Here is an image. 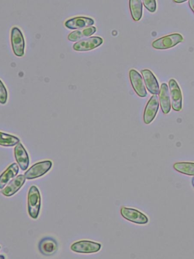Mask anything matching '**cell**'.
Instances as JSON below:
<instances>
[{"instance_id":"1","label":"cell","mask_w":194,"mask_h":259,"mask_svg":"<svg viewBox=\"0 0 194 259\" xmlns=\"http://www.w3.org/2000/svg\"><path fill=\"white\" fill-rule=\"evenodd\" d=\"M27 201L29 216L32 219H37L41 206V196L38 188L36 186H32L30 188Z\"/></svg>"},{"instance_id":"2","label":"cell","mask_w":194,"mask_h":259,"mask_svg":"<svg viewBox=\"0 0 194 259\" xmlns=\"http://www.w3.org/2000/svg\"><path fill=\"white\" fill-rule=\"evenodd\" d=\"M183 37L180 34H173L156 40L152 43V47L156 49L165 50L173 48L182 42Z\"/></svg>"},{"instance_id":"3","label":"cell","mask_w":194,"mask_h":259,"mask_svg":"<svg viewBox=\"0 0 194 259\" xmlns=\"http://www.w3.org/2000/svg\"><path fill=\"white\" fill-rule=\"evenodd\" d=\"M11 41L14 54L18 57L23 56L25 47V40L21 30L17 27H13L11 29Z\"/></svg>"},{"instance_id":"4","label":"cell","mask_w":194,"mask_h":259,"mask_svg":"<svg viewBox=\"0 0 194 259\" xmlns=\"http://www.w3.org/2000/svg\"><path fill=\"white\" fill-rule=\"evenodd\" d=\"M52 166V161L45 160L39 162L31 167L25 173L26 179H34L40 177L47 173Z\"/></svg>"},{"instance_id":"5","label":"cell","mask_w":194,"mask_h":259,"mask_svg":"<svg viewBox=\"0 0 194 259\" xmlns=\"http://www.w3.org/2000/svg\"><path fill=\"white\" fill-rule=\"evenodd\" d=\"M120 213L124 219L135 224H146L149 221L145 214L135 209L122 207Z\"/></svg>"},{"instance_id":"6","label":"cell","mask_w":194,"mask_h":259,"mask_svg":"<svg viewBox=\"0 0 194 259\" xmlns=\"http://www.w3.org/2000/svg\"><path fill=\"white\" fill-rule=\"evenodd\" d=\"M171 97L172 106L173 110L180 112L182 109L183 96L178 83L173 79L169 82Z\"/></svg>"},{"instance_id":"7","label":"cell","mask_w":194,"mask_h":259,"mask_svg":"<svg viewBox=\"0 0 194 259\" xmlns=\"http://www.w3.org/2000/svg\"><path fill=\"white\" fill-rule=\"evenodd\" d=\"M103 43V40L101 37H91L77 42L74 45L73 49L79 52L88 51L99 47Z\"/></svg>"},{"instance_id":"8","label":"cell","mask_w":194,"mask_h":259,"mask_svg":"<svg viewBox=\"0 0 194 259\" xmlns=\"http://www.w3.org/2000/svg\"><path fill=\"white\" fill-rule=\"evenodd\" d=\"M101 247V245L98 243L82 241L73 244L71 250L78 253L91 254L99 252Z\"/></svg>"},{"instance_id":"9","label":"cell","mask_w":194,"mask_h":259,"mask_svg":"<svg viewBox=\"0 0 194 259\" xmlns=\"http://www.w3.org/2000/svg\"><path fill=\"white\" fill-rule=\"evenodd\" d=\"M129 77L132 87L137 94L141 97H146L147 92L143 79L139 73L136 70L132 69L129 72Z\"/></svg>"},{"instance_id":"10","label":"cell","mask_w":194,"mask_h":259,"mask_svg":"<svg viewBox=\"0 0 194 259\" xmlns=\"http://www.w3.org/2000/svg\"><path fill=\"white\" fill-rule=\"evenodd\" d=\"M159 108V103L157 95H153L148 101L145 109L143 120L144 123L150 124L155 118Z\"/></svg>"},{"instance_id":"11","label":"cell","mask_w":194,"mask_h":259,"mask_svg":"<svg viewBox=\"0 0 194 259\" xmlns=\"http://www.w3.org/2000/svg\"><path fill=\"white\" fill-rule=\"evenodd\" d=\"M158 94L161 110L164 114H168L171 110V101L169 87L166 83L162 84Z\"/></svg>"},{"instance_id":"12","label":"cell","mask_w":194,"mask_h":259,"mask_svg":"<svg viewBox=\"0 0 194 259\" xmlns=\"http://www.w3.org/2000/svg\"><path fill=\"white\" fill-rule=\"evenodd\" d=\"M94 23V20L92 18L78 16L67 20L65 22V26L70 29H79L90 27Z\"/></svg>"},{"instance_id":"13","label":"cell","mask_w":194,"mask_h":259,"mask_svg":"<svg viewBox=\"0 0 194 259\" xmlns=\"http://www.w3.org/2000/svg\"><path fill=\"white\" fill-rule=\"evenodd\" d=\"M25 180L26 178L24 175H18L1 191V193L4 196L7 197L13 196L24 185Z\"/></svg>"},{"instance_id":"14","label":"cell","mask_w":194,"mask_h":259,"mask_svg":"<svg viewBox=\"0 0 194 259\" xmlns=\"http://www.w3.org/2000/svg\"><path fill=\"white\" fill-rule=\"evenodd\" d=\"M14 155L19 166L22 171L26 170L29 164V156L22 145L19 142L14 148Z\"/></svg>"},{"instance_id":"15","label":"cell","mask_w":194,"mask_h":259,"mask_svg":"<svg viewBox=\"0 0 194 259\" xmlns=\"http://www.w3.org/2000/svg\"><path fill=\"white\" fill-rule=\"evenodd\" d=\"M146 86L148 91L153 95H157L159 92V85L157 80L149 70H144L141 71Z\"/></svg>"},{"instance_id":"16","label":"cell","mask_w":194,"mask_h":259,"mask_svg":"<svg viewBox=\"0 0 194 259\" xmlns=\"http://www.w3.org/2000/svg\"><path fill=\"white\" fill-rule=\"evenodd\" d=\"M39 249L43 255L52 256L56 252L58 249V244L53 238H45L39 242Z\"/></svg>"},{"instance_id":"17","label":"cell","mask_w":194,"mask_h":259,"mask_svg":"<svg viewBox=\"0 0 194 259\" xmlns=\"http://www.w3.org/2000/svg\"><path fill=\"white\" fill-rule=\"evenodd\" d=\"M96 31V28L90 26L83 29L74 31L68 36V40L71 42H78L94 35Z\"/></svg>"},{"instance_id":"18","label":"cell","mask_w":194,"mask_h":259,"mask_svg":"<svg viewBox=\"0 0 194 259\" xmlns=\"http://www.w3.org/2000/svg\"><path fill=\"white\" fill-rule=\"evenodd\" d=\"M19 167L16 163L11 165L0 176V189H3L6 184L18 174Z\"/></svg>"},{"instance_id":"19","label":"cell","mask_w":194,"mask_h":259,"mask_svg":"<svg viewBox=\"0 0 194 259\" xmlns=\"http://www.w3.org/2000/svg\"><path fill=\"white\" fill-rule=\"evenodd\" d=\"M129 6L134 20H140L143 15V4L141 0H129Z\"/></svg>"},{"instance_id":"20","label":"cell","mask_w":194,"mask_h":259,"mask_svg":"<svg viewBox=\"0 0 194 259\" xmlns=\"http://www.w3.org/2000/svg\"><path fill=\"white\" fill-rule=\"evenodd\" d=\"M174 168L177 172L184 175L194 176V164L190 162H179L174 165Z\"/></svg>"},{"instance_id":"21","label":"cell","mask_w":194,"mask_h":259,"mask_svg":"<svg viewBox=\"0 0 194 259\" xmlns=\"http://www.w3.org/2000/svg\"><path fill=\"white\" fill-rule=\"evenodd\" d=\"M20 142L17 137L0 132V145L5 147H12Z\"/></svg>"},{"instance_id":"22","label":"cell","mask_w":194,"mask_h":259,"mask_svg":"<svg viewBox=\"0 0 194 259\" xmlns=\"http://www.w3.org/2000/svg\"><path fill=\"white\" fill-rule=\"evenodd\" d=\"M7 99V91L2 81L0 80V104L2 105L6 104Z\"/></svg>"},{"instance_id":"23","label":"cell","mask_w":194,"mask_h":259,"mask_svg":"<svg viewBox=\"0 0 194 259\" xmlns=\"http://www.w3.org/2000/svg\"><path fill=\"white\" fill-rule=\"evenodd\" d=\"M145 7L150 12L154 13L156 10V0H142Z\"/></svg>"},{"instance_id":"24","label":"cell","mask_w":194,"mask_h":259,"mask_svg":"<svg viewBox=\"0 0 194 259\" xmlns=\"http://www.w3.org/2000/svg\"><path fill=\"white\" fill-rule=\"evenodd\" d=\"M194 0H189V5L193 12H194Z\"/></svg>"},{"instance_id":"25","label":"cell","mask_w":194,"mask_h":259,"mask_svg":"<svg viewBox=\"0 0 194 259\" xmlns=\"http://www.w3.org/2000/svg\"><path fill=\"white\" fill-rule=\"evenodd\" d=\"M174 2L176 3H183L188 1V0H173Z\"/></svg>"},{"instance_id":"26","label":"cell","mask_w":194,"mask_h":259,"mask_svg":"<svg viewBox=\"0 0 194 259\" xmlns=\"http://www.w3.org/2000/svg\"><path fill=\"white\" fill-rule=\"evenodd\" d=\"M0 259H5V257L3 255L0 256Z\"/></svg>"},{"instance_id":"27","label":"cell","mask_w":194,"mask_h":259,"mask_svg":"<svg viewBox=\"0 0 194 259\" xmlns=\"http://www.w3.org/2000/svg\"><path fill=\"white\" fill-rule=\"evenodd\" d=\"M0 249H1V247H0Z\"/></svg>"}]
</instances>
